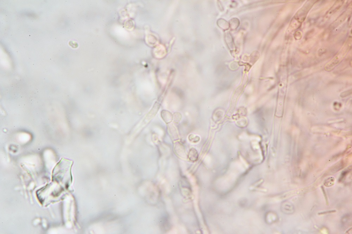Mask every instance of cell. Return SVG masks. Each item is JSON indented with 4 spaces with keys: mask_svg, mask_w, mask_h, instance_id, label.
<instances>
[{
    "mask_svg": "<svg viewBox=\"0 0 352 234\" xmlns=\"http://www.w3.org/2000/svg\"><path fill=\"white\" fill-rule=\"evenodd\" d=\"M174 150L177 155L179 157L184 158L187 157L184 146L180 142H176L174 143Z\"/></svg>",
    "mask_w": 352,
    "mask_h": 234,
    "instance_id": "cell-1",
    "label": "cell"
},
{
    "mask_svg": "<svg viewBox=\"0 0 352 234\" xmlns=\"http://www.w3.org/2000/svg\"><path fill=\"white\" fill-rule=\"evenodd\" d=\"M161 115L162 118L166 122L168 123L172 120V115L170 112L167 111H163L161 113Z\"/></svg>",
    "mask_w": 352,
    "mask_h": 234,
    "instance_id": "cell-3",
    "label": "cell"
},
{
    "mask_svg": "<svg viewBox=\"0 0 352 234\" xmlns=\"http://www.w3.org/2000/svg\"><path fill=\"white\" fill-rule=\"evenodd\" d=\"M188 139L190 141L193 143H197L199 141L200 137L198 136L193 134L190 135L188 137Z\"/></svg>",
    "mask_w": 352,
    "mask_h": 234,
    "instance_id": "cell-4",
    "label": "cell"
},
{
    "mask_svg": "<svg viewBox=\"0 0 352 234\" xmlns=\"http://www.w3.org/2000/svg\"><path fill=\"white\" fill-rule=\"evenodd\" d=\"M335 212H336L335 210H332V211L325 212H322L321 213H319V214H325V213L326 214V213H331V212L332 213Z\"/></svg>",
    "mask_w": 352,
    "mask_h": 234,
    "instance_id": "cell-5",
    "label": "cell"
},
{
    "mask_svg": "<svg viewBox=\"0 0 352 234\" xmlns=\"http://www.w3.org/2000/svg\"><path fill=\"white\" fill-rule=\"evenodd\" d=\"M199 154L198 151L194 148H192L190 149L188 157L191 161L195 162L198 159Z\"/></svg>",
    "mask_w": 352,
    "mask_h": 234,
    "instance_id": "cell-2",
    "label": "cell"
}]
</instances>
